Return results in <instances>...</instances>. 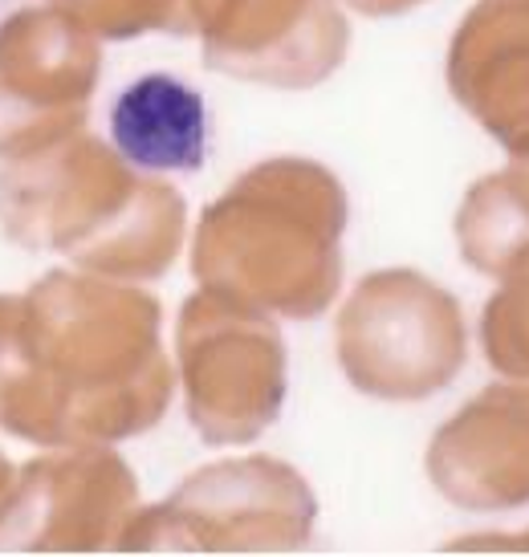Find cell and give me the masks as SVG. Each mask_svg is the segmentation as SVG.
<instances>
[{
	"label": "cell",
	"mask_w": 529,
	"mask_h": 557,
	"mask_svg": "<svg viewBox=\"0 0 529 557\" xmlns=\"http://www.w3.org/2000/svg\"><path fill=\"white\" fill-rule=\"evenodd\" d=\"M175 391L163 310L135 281L53 269L0 294V432L41 448L151 432Z\"/></svg>",
	"instance_id": "obj_1"
},
{
	"label": "cell",
	"mask_w": 529,
	"mask_h": 557,
	"mask_svg": "<svg viewBox=\"0 0 529 557\" xmlns=\"http://www.w3.org/2000/svg\"><path fill=\"white\" fill-rule=\"evenodd\" d=\"M343 4L362 16H399V13H407V9L423 4V0H343Z\"/></svg>",
	"instance_id": "obj_17"
},
{
	"label": "cell",
	"mask_w": 529,
	"mask_h": 557,
	"mask_svg": "<svg viewBox=\"0 0 529 557\" xmlns=\"http://www.w3.org/2000/svg\"><path fill=\"white\" fill-rule=\"evenodd\" d=\"M110 135L126 163L143 171H196L204 163V98L172 74H147L119 94Z\"/></svg>",
	"instance_id": "obj_12"
},
{
	"label": "cell",
	"mask_w": 529,
	"mask_h": 557,
	"mask_svg": "<svg viewBox=\"0 0 529 557\" xmlns=\"http://www.w3.org/2000/svg\"><path fill=\"white\" fill-rule=\"evenodd\" d=\"M448 90L529 163V0H477L448 46Z\"/></svg>",
	"instance_id": "obj_11"
},
{
	"label": "cell",
	"mask_w": 529,
	"mask_h": 557,
	"mask_svg": "<svg viewBox=\"0 0 529 557\" xmlns=\"http://www.w3.org/2000/svg\"><path fill=\"white\" fill-rule=\"evenodd\" d=\"M436 493L468 512L529 505V379L484 387L428 448Z\"/></svg>",
	"instance_id": "obj_10"
},
{
	"label": "cell",
	"mask_w": 529,
	"mask_h": 557,
	"mask_svg": "<svg viewBox=\"0 0 529 557\" xmlns=\"http://www.w3.org/2000/svg\"><path fill=\"white\" fill-rule=\"evenodd\" d=\"M9 4H16V0H0V13H4V9H9Z\"/></svg>",
	"instance_id": "obj_19"
},
{
	"label": "cell",
	"mask_w": 529,
	"mask_h": 557,
	"mask_svg": "<svg viewBox=\"0 0 529 557\" xmlns=\"http://www.w3.org/2000/svg\"><path fill=\"white\" fill-rule=\"evenodd\" d=\"M334 334L350 387L387 403L436 395L468 358L460 301L416 269H379L358 281Z\"/></svg>",
	"instance_id": "obj_5"
},
{
	"label": "cell",
	"mask_w": 529,
	"mask_h": 557,
	"mask_svg": "<svg viewBox=\"0 0 529 557\" xmlns=\"http://www.w3.org/2000/svg\"><path fill=\"white\" fill-rule=\"evenodd\" d=\"M139 509V480L119 451L65 444L29 460L0 496V554L123 549Z\"/></svg>",
	"instance_id": "obj_7"
},
{
	"label": "cell",
	"mask_w": 529,
	"mask_h": 557,
	"mask_svg": "<svg viewBox=\"0 0 529 557\" xmlns=\"http://www.w3.org/2000/svg\"><path fill=\"white\" fill-rule=\"evenodd\" d=\"M184 33L236 82L310 90L346 62L350 25L334 0H184Z\"/></svg>",
	"instance_id": "obj_9"
},
{
	"label": "cell",
	"mask_w": 529,
	"mask_h": 557,
	"mask_svg": "<svg viewBox=\"0 0 529 557\" xmlns=\"http://www.w3.org/2000/svg\"><path fill=\"white\" fill-rule=\"evenodd\" d=\"M187 203L86 131L0 168V233L119 281H151L180 257Z\"/></svg>",
	"instance_id": "obj_2"
},
{
	"label": "cell",
	"mask_w": 529,
	"mask_h": 557,
	"mask_svg": "<svg viewBox=\"0 0 529 557\" xmlns=\"http://www.w3.org/2000/svg\"><path fill=\"white\" fill-rule=\"evenodd\" d=\"M46 4L102 41H131L156 29L184 37V0H46Z\"/></svg>",
	"instance_id": "obj_15"
},
{
	"label": "cell",
	"mask_w": 529,
	"mask_h": 557,
	"mask_svg": "<svg viewBox=\"0 0 529 557\" xmlns=\"http://www.w3.org/2000/svg\"><path fill=\"white\" fill-rule=\"evenodd\" d=\"M9 484H13V468H9V460H4V451H0V496L9 493Z\"/></svg>",
	"instance_id": "obj_18"
},
{
	"label": "cell",
	"mask_w": 529,
	"mask_h": 557,
	"mask_svg": "<svg viewBox=\"0 0 529 557\" xmlns=\"http://www.w3.org/2000/svg\"><path fill=\"white\" fill-rule=\"evenodd\" d=\"M346 191L313 159H264L208 203L192 245L200 289L310 322L343 285Z\"/></svg>",
	"instance_id": "obj_3"
},
{
	"label": "cell",
	"mask_w": 529,
	"mask_h": 557,
	"mask_svg": "<svg viewBox=\"0 0 529 557\" xmlns=\"http://www.w3.org/2000/svg\"><path fill=\"white\" fill-rule=\"evenodd\" d=\"M187 419L204 444H249L285 403V342L273 313L192 294L175 322Z\"/></svg>",
	"instance_id": "obj_6"
},
{
	"label": "cell",
	"mask_w": 529,
	"mask_h": 557,
	"mask_svg": "<svg viewBox=\"0 0 529 557\" xmlns=\"http://www.w3.org/2000/svg\"><path fill=\"white\" fill-rule=\"evenodd\" d=\"M313 521L318 500L294 465L241 456L135 512L119 554H285L310 542Z\"/></svg>",
	"instance_id": "obj_4"
},
{
	"label": "cell",
	"mask_w": 529,
	"mask_h": 557,
	"mask_svg": "<svg viewBox=\"0 0 529 557\" xmlns=\"http://www.w3.org/2000/svg\"><path fill=\"white\" fill-rule=\"evenodd\" d=\"M102 78L90 29L58 9H16L0 21V159H25L78 135Z\"/></svg>",
	"instance_id": "obj_8"
},
{
	"label": "cell",
	"mask_w": 529,
	"mask_h": 557,
	"mask_svg": "<svg viewBox=\"0 0 529 557\" xmlns=\"http://www.w3.org/2000/svg\"><path fill=\"white\" fill-rule=\"evenodd\" d=\"M481 346L489 367L509 379H529V264L505 277L481 313Z\"/></svg>",
	"instance_id": "obj_14"
},
{
	"label": "cell",
	"mask_w": 529,
	"mask_h": 557,
	"mask_svg": "<svg viewBox=\"0 0 529 557\" xmlns=\"http://www.w3.org/2000/svg\"><path fill=\"white\" fill-rule=\"evenodd\" d=\"M456 245L477 273L509 277L529 264V163L493 171L468 187L456 212Z\"/></svg>",
	"instance_id": "obj_13"
},
{
	"label": "cell",
	"mask_w": 529,
	"mask_h": 557,
	"mask_svg": "<svg viewBox=\"0 0 529 557\" xmlns=\"http://www.w3.org/2000/svg\"><path fill=\"white\" fill-rule=\"evenodd\" d=\"M452 549H526L529 533H481V542H456Z\"/></svg>",
	"instance_id": "obj_16"
}]
</instances>
